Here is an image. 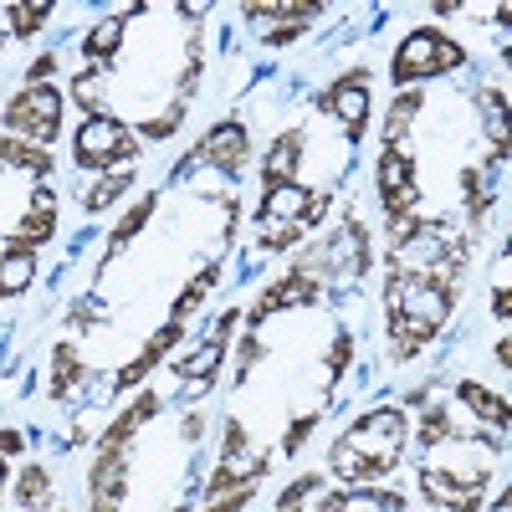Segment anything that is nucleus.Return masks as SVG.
Masks as SVG:
<instances>
[{"mask_svg":"<svg viewBox=\"0 0 512 512\" xmlns=\"http://www.w3.org/2000/svg\"><path fill=\"white\" fill-rule=\"evenodd\" d=\"M405 451V415L400 410H369L354 420L349 436H338L328 451V466L338 482L349 487H369L379 482Z\"/></svg>","mask_w":512,"mask_h":512,"instance_id":"f257e3e1","label":"nucleus"},{"mask_svg":"<svg viewBox=\"0 0 512 512\" xmlns=\"http://www.w3.org/2000/svg\"><path fill=\"white\" fill-rule=\"evenodd\" d=\"M461 62H466V52L456 47V41H446L431 26H420L400 41V52H395V82L400 88H415V82L436 77V72H456Z\"/></svg>","mask_w":512,"mask_h":512,"instance_id":"f03ea898","label":"nucleus"},{"mask_svg":"<svg viewBox=\"0 0 512 512\" xmlns=\"http://www.w3.org/2000/svg\"><path fill=\"white\" fill-rule=\"evenodd\" d=\"M139 144H134V128L108 118V113H93V118H82L77 128V139H72V159L77 169H108L118 159H134Z\"/></svg>","mask_w":512,"mask_h":512,"instance_id":"7ed1b4c3","label":"nucleus"},{"mask_svg":"<svg viewBox=\"0 0 512 512\" xmlns=\"http://www.w3.org/2000/svg\"><path fill=\"white\" fill-rule=\"evenodd\" d=\"M6 128H16V134H26L36 149H47L52 139H57V128H62V93L57 88H26L6 103Z\"/></svg>","mask_w":512,"mask_h":512,"instance_id":"20e7f679","label":"nucleus"},{"mask_svg":"<svg viewBox=\"0 0 512 512\" xmlns=\"http://www.w3.org/2000/svg\"><path fill=\"white\" fill-rule=\"evenodd\" d=\"M318 108L344 123L349 144H359V139L369 134V72L354 67V72H344L338 82H328V93L318 98Z\"/></svg>","mask_w":512,"mask_h":512,"instance_id":"39448f33","label":"nucleus"},{"mask_svg":"<svg viewBox=\"0 0 512 512\" xmlns=\"http://www.w3.org/2000/svg\"><path fill=\"white\" fill-rule=\"evenodd\" d=\"M374 180H379V200H384V210H390V221H395V216H415V200H420L415 159H410L400 144H384Z\"/></svg>","mask_w":512,"mask_h":512,"instance_id":"423d86ee","label":"nucleus"},{"mask_svg":"<svg viewBox=\"0 0 512 512\" xmlns=\"http://www.w3.org/2000/svg\"><path fill=\"white\" fill-rule=\"evenodd\" d=\"M246 159H251V139H246V123H236V118H226V123H216L210 134L200 139V149L180 164V175L190 164H216V169H226V175L236 180L241 169H246Z\"/></svg>","mask_w":512,"mask_h":512,"instance_id":"0eeeda50","label":"nucleus"},{"mask_svg":"<svg viewBox=\"0 0 512 512\" xmlns=\"http://www.w3.org/2000/svg\"><path fill=\"white\" fill-rule=\"evenodd\" d=\"M318 297H323V282H313V277H303V272L287 267V277L272 282V287L262 292V303L246 313V333H256V328H262L272 313H282V308H313Z\"/></svg>","mask_w":512,"mask_h":512,"instance_id":"6e6552de","label":"nucleus"},{"mask_svg":"<svg viewBox=\"0 0 512 512\" xmlns=\"http://www.w3.org/2000/svg\"><path fill=\"white\" fill-rule=\"evenodd\" d=\"M236 323H241V313L236 308H226L221 313V323H216V333L200 344V354H185L175 369H180V379H190L195 390H210L216 384V374H221V359H226V344H231V333H236Z\"/></svg>","mask_w":512,"mask_h":512,"instance_id":"1a4fd4ad","label":"nucleus"},{"mask_svg":"<svg viewBox=\"0 0 512 512\" xmlns=\"http://www.w3.org/2000/svg\"><path fill=\"white\" fill-rule=\"evenodd\" d=\"M128 461H123V451H98V461H93V512H118L123 507V492H128Z\"/></svg>","mask_w":512,"mask_h":512,"instance_id":"9d476101","label":"nucleus"},{"mask_svg":"<svg viewBox=\"0 0 512 512\" xmlns=\"http://www.w3.org/2000/svg\"><path fill=\"white\" fill-rule=\"evenodd\" d=\"M36 277V246L6 236L0 241V297H21Z\"/></svg>","mask_w":512,"mask_h":512,"instance_id":"9b49d317","label":"nucleus"},{"mask_svg":"<svg viewBox=\"0 0 512 512\" xmlns=\"http://www.w3.org/2000/svg\"><path fill=\"white\" fill-rule=\"evenodd\" d=\"M308 205H313V195L303 190V185H277V190H267V200H262V210H256V221H262V226H303V216H308Z\"/></svg>","mask_w":512,"mask_h":512,"instance_id":"f8f14e48","label":"nucleus"},{"mask_svg":"<svg viewBox=\"0 0 512 512\" xmlns=\"http://www.w3.org/2000/svg\"><path fill=\"white\" fill-rule=\"evenodd\" d=\"M180 338H185V323H164V328L149 338V344L139 349V359H128V364L118 369V390H134V384H139V379H144V374H149V369H154V364H159L169 349H175Z\"/></svg>","mask_w":512,"mask_h":512,"instance_id":"ddd939ff","label":"nucleus"},{"mask_svg":"<svg viewBox=\"0 0 512 512\" xmlns=\"http://www.w3.org/2000/svg\"><path fill=\"white\" fill-rule=\"evenodd\" d=\"M57 236V195L47 190V185H36L31 190V210L21 216V231H16V241H26V246H41V241H52Z\"/></svg>","mask_w":512,"mask_h":512,"instance_id":"4468645a","label":"nucleus"},{"mask_svg":"<svg viewBox=\"0 0 512 512\" xmlns=\"http://www.w3.org/2000/svg\"><path fill=\"white\" fill-rule=\"evenodd\" d=\"M154 415H159V395H154V390H144V395H139L134 405H128V410H123V415H118V420L108 425V436L98 441V451H128V441H134V431H139L144 420H154Z\"/></svg>","mask_w":512,"mask_h":512,"instance_id":"2eb2a0df","label":"nucleus"},{"mask_svg":"<svg viewBox=\"0 0 512 512\" xmlns=\"http://www.w3.org/2000/svg\"><path fill=\"white\" fill-rule=\"evenodd\" d=\"M297 159H303V134H282L277 144H272V154H267V190H277V185H292V175H297Z\"/></svg>","mask_w":512,"mask_h":512,"instance_id":"dca6fc26","label":"nucleus"},{"mask_svg":"<svg viewBox=\"0 0 512 512\" xmlns=\"http://www.w3.org/2000/svg\"><path fill=\"white\" fill-rule=\"evenodd\" d=\"M123 26H128L123 16H103L88 36H82V57H88L93 67H108V62H113V52L123 47Z\"/></svg>","mask_w":512,"mask_h":512,"instance_id":"f3484780","label":"nucleus"},{"mask_svg":"<svg viewBox=\"0 0 512 512\" xmlns=\"http://www.w3.org/2000/svg\"><path fill=\"white\" fill-rule=\"evenodd\" d=\"M82 379H88V369H82V359H77V349L72 344H57L52 349V400H72V390H77V384Z\"/></svg>","mask_w":512,"mask_h":512,"instance_id":"a211bd4d","label":"nucleus"},{"mask_svg":"<svg viewBox=\"0 0 512 512\" xmlns=\"http://www.w3.org/2000/svg\"><path fill=\"white\" fill-rule=\"evenodd\" d=\"M456 395L466 400V405H472L487 425H497V431H507V425H512V415H507V400L502 395H492V390H482V384L477 379H461L456 384Z\"/></svg>","mask_w":512,"mask_h":512,"instance_id":"6ab92c4d","label":"nucleus"},{"mask_svg":"<svg viewBox=\"0 0 512 512\" xmlns=\"http://www.w3.org/2000/svg\"><path fill=\"white\" fill-rule=\"evenodd\" d=\"M134 185V169H108V175L98 180V185H88L82 190V210L88 216H98V210H108L113 200H123V190Z\"/></svg>","mask_w":512,"mask_h":512,"instance_id":"aec40b11","label":"nucleus"},{"mask_svg":"<svg viewBox=\"0 0 512 512\" xmlns=\"http://www.w3.org/2000/svg\"><path fill=\"white\" fill-rule=\"evenodd\" d=\"M154 205H159V200H154V195H144V200H139V205L123 216V226H113V236H108V262H113V256H118L128 241H134L139 231H144V221L154 216Z\"/></svg>","mask_w":512,"mask_h":512,"instance_id":"412c9836","label":"nucleus"},{"mask_svg":"<svg viewBox=\"0 0 512 512\" xmlns=\"http://www.w3.org/2000/svg\"><path fill=\"white\" fill-rule=\"evenodd\" d=\"M216 277H221L216 267L195 272V282H190V287H185V292L175 297V318H169V323H185V318H195V313H200V303H205V292L216 287Z\"/></svg>","mask_w":512,"mask_h":512,"instance_id":"4be33fe9","label":"nucleus"},{"mask_svg":"<svg viewBox=\"0 0 512 512\" xmlns=\"http://www.w3.org/2000/svg\"><path fill=\"white\" fill-rule=\"evenodd\" d=\"M420 103H425V98H420L415 88L395 98V108H390V123H384V144H400V139H405V128L420 118Z\"/></svg>","mask_w":512,"mask_h":512,"instance_id":"5701e85b","label":"nucleus"},{"mask_svg":"<svg viewBox=\"0 0 512 512\" xmlns=\"http://www.w3.org/2000/svg\"><path fill=\"white\" fill-rule=\"evenodd\" d=\"M6 16H11V31H16V36H36L41 26H47L52 6H41V0H11Z\"/></svg>","mask_w":512,"mask_h":512,"instance_id":"b1692460","label":"nucleus"},{"mask_svg":"<svg viewBox=\"0 0 512 512\" xmlns=\"http://www.w3.org/2000/svg\"><path fill=\"white\" fill-rule=\"evenodd\" d=\"M103 82H108V67H93V62L82 67V72H77V82H72V98H77L82 108H88V118H93V113H98V103H103Z\"/></svg>","mask_w":512,"mask_h":512,"instance_id":"393cba45","label":"nucleus"},{"mask_svg":"<svg viewBox=\"0 0 512 512\" xmlns=\"http://www.w3.org/2000/svg\"><path fill=\"white\" fill-rule=\"evenodd\" d=\"M47 502H52V477L41 472V466H26V472H21V507L26 512H41Z\"/></svg>","mask_w":512,"mask_h":512,"instance_id":"a878e982","label":"nucleus"},{"mask_svg":"<svg viewBox=\"0 0 512 512\" xmlns=\"http://www.w3.org/2000/svg\"><path fill=\"white\" fill-rule=\"evenodd\" d=\"M451 436H456L451 410H446V405H431V410H425V420H420V446H441V441H451Z\"/></svg>","mask_w":512,"mask_h":512,"instance_id":"bb28decb","label":"nucleus"},{"mask_svg":"<svg viewBox=\"0 0 512 512\" xmlns=\"http://www.w3.org/2000/svg\"><path fill=\"white\" fill-rule=\"evenodd\" d=\"M318 487H323V477H318V472L297 477V482H292V487H287V492L277 497V512H297V507H303V502H308V497H313Z\"/></svg>","mask_w":512,"mask_h":512,"instance_id":"cd10ccee","label":"nucleus"},{"mask_svg":"<svg viewBox=\"0 0 512 512\" xmlns=\"http://www.w3.org/2000/svg\"><path fill=\"white\" fill-rule=\"evenodd\" d=\"M180 118H185V103H175V108H169L164 118H149V123L139 128V134H144V139H169V134L180 128Z\"/></svg>","mask_w":512,"mask_h":512,"instance_id":"c85d7f7f","label":"nucleus"},{"mask_svg":"<svg viewBox=\"0 0 512 512\" xmlns=\"http://www.w3.org/2000/svg\"><path fill=\"white\" fill-rule=\"evenodd\" d=\"M256 359H262V344H256V333H246L241 344H236V379L246 384V374L256 369Z\"/></svg>","mask_w":512,"mask_h":512,"instance_id":"c756f323","label":"nucleus"},{"mask_svg":"<svg viewBox=\"0 0 512 512\" xmlns=\"http://www.w3.org/2000/svg\"><path fill=\"white\" fill-rule=\"evenodd\" d=\"M349 359H354V338H349V333H338V338H333V354H328V379L344 374Z\"/></svg>","mask_w":512,"mask_h":512,"instance_id":"7c9ffc66","label":"nucleus"},{"mask_svg":"<svg viewBox=\"0 0 512 512\" xmlns=\"http://www.w3.org/2000/svg\"><path fill=\"white\" fill-rule=\"evenodd\" d=\"M246 451V425L241 420H226V441H221V461H241Z\"/></svg>","mask_w":512,"mask_h":512,"instance_id":"2f4dec72","label":"nucleus"},{"mask_svg":"<svg viewBox=\"0 0 512 512\" xmlns=\"http://www.w3.org/2000/svg\"><path fill=\"white\" fill-rule=\"evenodd\" d=\"M313 425H318V415H303V420H292V431H287L282 451H287V456H297V451H303V441L313 436Z\"/></svg>","mask_w":512,"mask_h":512,"instance_id":"473e14b6","label":"nucleus"},{"mask_svg":"<svg viewBox=\"0 0 512 512\" xmlns=\"http://www.w3.org/2000/svg\"><path fill=\"white\" fill-rule=\"evenodd\" d=\"M251 492H256V487H236V492H226V497H216V502H205V512H241V507L251 502Z\"/></svg>","mask_w":512,"mask_h":512,"instance_id":"72a5a7b5","label":"nucleus"},{"mask_svg":"<svg viewBox=\"0 0 512 512\" xmlns=\"http://www.w3.org/2000/svg\"><path fill=\"white\" fill-rule=\"evenodd\" d=\"M297 236H303V226H287V231H272V226H267V236H262V241H267L272 251H282V246H292Z\"/></svg>","mask_w":512,"mask_h":512,"instance_id":"f704fd0d","label":"nucleus"},{"mask_svg":"<svg viewBox=\"0 0 512 512\" xmlns=\"http://www.w3.org/2000/svg\"><path fill=\"white\" fill-rule=\"evenodd\" d=\"M349 502H354V492H328L318 502V512H349Z\"/></svg>","mask_w":512,"mask_h":512,"instance_id":"c9c22d12","label":"nucleus"},{"mask_svg":"<svg viewBox=\"0 0 512 512\" xmlns=\"http://www.w3.org/2000/svg\"><path fill=\"white\" fill-rule=\"evenodd\" d=\"M21 451V436L16 431H0V456H16Z\"/></svg>","mask_w":512,"mask_h":512,"instance_id":"e433bc0d","label":"nucleus"},{"mask_svg":"<svg viewBox=\"0 0 512 512\" xmlns=\"http://www.w3.org/2000/svg\"><path fill=\"white\" fill-rule=\"evenodd\" d=\"M200 436H205V415H190L185 420V441H200Z\"/></svg>","mask_w":512,"mask_h":512,"instance_id":"4c0bfd02","label":"nucleus"},{"mask_svg":"<svg viewBox=\"0 0 512 512\" xmlns=\"http://www.w3.org/2000/svg\"><path fill=\"white\" fill-rule=\"evenodd\" d=\"M0 487H6V456H0Z\"/></svg>","mask_w":512,"mask_h":512,"instance_id":"58836bf2","label":"nucleus"},{"mask_svg":"<svg viewBox=\"0 0 512 512\" xmlns=\"http://www.w3.org/2000/svg\"><path fill=\"white\" fill-rule=\"evenodd\" d=\"M175 512H190V507H175Z\"/></svg>","mask_w":512,"mask_h":512,"instance_id":"ea45409f","label":"nucleus"}]
</instances>
